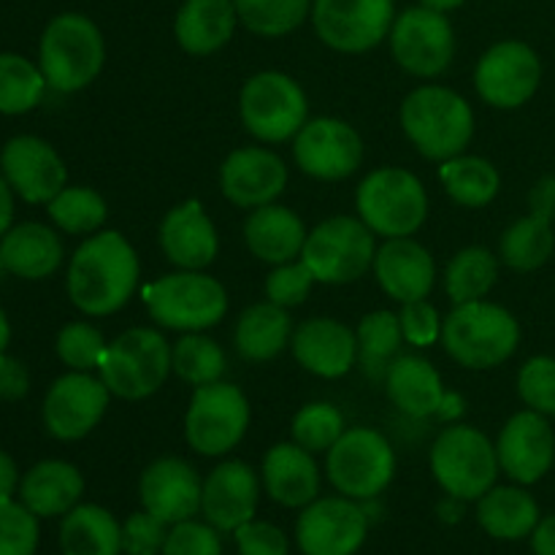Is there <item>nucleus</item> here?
<instances>
[{"label": "nucleus", "instance_id": "37998d69", "mask_svg": "<svg viewBox=\"0 0 555 555\" xmlns=\"http://www.w3.org/2000/svg\"><path fill=\"white\" fill-rule=\"evenodd\" d=\"M41 68L22 54H0V114H25L41 103L47 90Z\"/></svg>", "mask_w": 555, "mask_h": 555}, {"label": "nucleus", "instance_id": "72a5a7b5", "mask_svg": "<svg viewBox=\"0 0 555 555\" xmlns=\"http://www.w3.org/2000/svg\"><path fill=\"white\" fill-rule=\"evenodd\" d=\"M477 524L493 540H526L540 524V504L526 486H493L477 499Z\"/></svg>", "mask_w": 555, "mask_h": 555}, {"label": "nucleus", "instance_id": "e2e57ef3", "mask_svg": "<svg viewBox=\"0 0 555 555\" xmlns=\"http://www.w3.org/2000/svg\"><path fill=\"white\" fill-rule=\"evenodd\" d=\"M9 339H11V325H9V318H5V312L0 309V352H5Z\"/></svg>", "mask_w": 555, "mask_h": 555}, {"label": "nucleus", "instance_id": "09e8293b", "mask_svg": "<svg viewBox=\"0 0 555 555\" xmlns=\"http://www.w3.org/2000/svg\"><path fill=\"white\" fill-rule=\"evenodd\" d=\"M38 518L11 499L0 502V555H36Z\"/></svg>", "mask_w": 555, "mask_h": 555}, {"label": "nucleus", "instance_id": "58836bf2", "mask_svg": "<svg viewBox=\"0 0 555 555\" xmlns=\"http://www.w3.org/2000/svg\"><path fill=\"white\" fill-rule=\"evenodd\" d=\"M555 233L553 222L542 220L537 215H526L515 220L499 242V258L507 269L529 274V271L542 269L553 258Z\"/></svg>", "mask_w": 555, "mask_h": 555}, {"label": "nucleus", "instance_id": "2f4dec72", "mask_svg": "<svg viewBox=\"0 0 555 555\" xmlns=\"http://www.w3.org/2000/svg\"><path fill=\"white\" fill-rule=\"evenodd\" d=\"M293 318L285 307L269 298L244 309L233 328L236 352L249 363H269L291 347Z\"/></svg>", "mask_w": 555, "mask_h": 555}, {"label": "nucleus", "instance_id": "f8f14e48", "mask_svg": "<svg viewBox=\"0 0 555 555\" xmlns=\"http://www.w3.org/2000/svg\"><path fill=\"white\" fill-rule=\"evenodd\" d=\"M377 242L361 217L336 215L309 231L301 260L323 285H352L372 271Z\"/></svg>", "mask_w": 555, "mask_h": 555}, {"label": "nucleus", "instance_id": "aec40b11", "mask_svg": "<svg viewBox=\"0 0 555 555\" xmlns=\"http://www.w3.org/2000/svg\"><path fill=\"white\" fill-rule=\"evenodd\" d=\"M287 188V166L269 146H238L222 160L220 190L238 209L276 204Z\"/></svg>", "mask_w": 555, "mask_h": 555}, {"label": "nucleus", "instance_id": "e433bc0d", "mask_svg": "<svg viewBox=\"0 0 555 555\" xmlns=\"http://www.w3.org/2000/svg\"><path fill=\"white\" fill-rule=\"evenodd\" d=\"M442 280L444 293L453 301V307L482 301V298L491 296L499 282V258L488 247L472 244V247L459 249L453 255Z\"/></svg>", "mask_w": 555, "mask_h": 555}, {"label": "nucleus", "instance_id": "ddd939ff", "mask_svg": "<svg viewBox=\"0 0 555 555\" xmlns=\"http://www.w3.org/2000/svg\"><path fill=\"white\" fill-rule=\"evenodd\" d=\"M388 41L399 68L415 79H437L455 57V30L448 14L426 5L401 11Z\"/></svg>", "mask_w": 555, "mask_h": 555}, {"label": "nucleus", "instance_id": "5fc2aeb1", "mask_svg": "<svg viewBox=\"0 0 555 555\" xmlns=\"http://www.w3.org/2000/svg\"><path fill=\"white\" fill-rule=\"evenodd\" d=\"M30 390V374L25 363L0 352V399L16 401Z\"/></svg>", "mask_w": 555, "mask_h": 555}, {"label": "nucleus", "instance_id": "8fccbe9b", "mask_svg": "<svg viewBox=\"0 0 555 555\" xmlns=\"http://www.w3.org/2000/svg\"><path fill=\"white\" fill-rule=\"evenodd\" d=\"M163 555H222L220 531L195 518L173 524L168 529Z\"/></svg>", "mask_w": 555, "mask_h": 555}, {"label": "nucleus", "instance_id": "49530a36", "mask_svg": "<svg viewBox=\"0 0 555 555\" xmlns=\"http://www.w3.org/2000/svg\"><path fill=\"white\" fill-rule=\"evenodd\" d=\"M518 396L526 410H534L545 417L555 415V358L534 356L520 366Z\"/></svg>", "mask_w": 555, "mask_h": 555}, {"label": "nucleus", "instance_id": "3c124183", "mask_svg": "<svg viewBox=\"0 0 555 555\" xmlns=\"http://www.w3.org/2000/svg\"><path fill=\"white\" fill-rule=\"evenodd\" d=\"M401 331H404V341H410L417 350H426L434 347L437 341H442V325L444 318L437 312L431 301L421 298V301L401 304Z\"/></svg>", "mask_w": 555, "mask_h": 555}, {"label": "nucleus", "instance_id": "bb28decb", "mask_svg": "<svg viewBox=\"0 0 555 555\" xmlns=\"http://www.w3.org/2000/svg\"><path fill=\"white\" fill-rule=\"evenodd\" d=\"M260 482L276 504L304 509L320 496V466L314 453L296 442H280L266 450Z\"/></svg>", "mask_w": 555, "mask_h": 555}, {"label": "nucleus", "instance_id": "ea45409f", "mask_svg": "<svg viewBox=\"0 0 555 555\" xmlns=\"http://www.w3.org/2000/svg\"><path fill=\"white\" fill-rule=\"evenodd\" d=\"M171 366L182 383L201 388V385L220 383L228 372V356L206 331L182 334L171 345Z\"/></svg>", "mask_w": 555, "mask_h": 555}, {"label": "nucleus", "instance_id": "4be33fe9", "mask_svg": "<svg viewBox=\"0 0 555 555\" xmlns=\"http://www.w3.org/2000/svg\"><path fill=\"white\" fill-rule=\"evenodd\" d=\"M5 182L27 204H49L68 182L63 157L38 135H14L0 152Z\"/></svg>", "mask_w": 555, "mask_h": 555}, {"label": "nucleus", "instance_id": "c756f323", "mask_svg": "<svg viewBox=\"0 0 555 555\" xmlns=\"http://www.w3.org/2000/svg\"><path fill=\"white\" fill-rule=\"evenodd\" d=\"M236 22L233 0H184L173 20V36L188 54L209 57L231 41Z\"/></svg>", "mask_w": 555, "mask_h": 555}, {"label": "nucleus", "instance_id": "20e7f679", "mask_svg": "<svg viewBox=\"0 0 555 555\" xmlns=\"http://www.w3.org/2000/svg\"><path fill=\"white\" fill-rule=\"evenodd\" d=\"M141 301L157 328L195 334L220 325L228 314V291L206 271L177 269L141 291Z\"/></svg>", "mask_w": 555, "mask_h": 555}, {"label": "nucleus", "instance_id": "412c9836", "mask_svg": "<svg viewBox=\"0 0 555 555\" xmlns=\"http://www.w3.org/2000/svg\"><path fill=\"white\" fill-rule=\"evenodd\" d=\"M201 496H204V480L193 464L177 455H163L141 472V509L160 518L163 524L173 526L195 518L201 513Z\"/></svg>", "mask_w": 555, "mask_h": 555}, {"label": "nucleus", "instance_id": "13d9d810", "mask_svg": "<svg viewBox=\"0 0 555 555\" xmlns=\"http://www.w3.org/2000/svg\"><path fill=\"white\" fill-rule=\"evenodd\" d=\"M16 486H20V472H16L14 459L0 450V502L14 496Z\"/></svg>", "mask_w": 555, "mask_h": 555}, {"label": "nucleus", "instance_id": "0eeeda50", "mask_svg": "<svg viewBox=\"0 0 555 555\" xmlns=\"http://www.w3.org/2000/svg\"><path fill=\"white\" fill-rule=\"evenodd\" d=\"M428 464L439 488L461 502H477L486 496L496 486L502 472L496 444L480 428L464 423H450L448 428H442L431 444Z\"/></svg>", "mask_w": 555, "mask_h": 555}, {"label": "nucleus", "instance_id": "a878e982", "mask_svg": "<svg viewBox=\"0 0 555 555\" xmlns=\"http://www.w3.org/2000/svg\"><path fill=\"white\" fill-rule=\"evenodd\" d=\"M372 271L379 291L399 304L428 298L437 285L434 255L412 236L385 238V244L377 247V255H374Z\"/></svg>", "mask_w": 555, "mask_h": 555}, {"label": "nucleus", "instance_id": "9b49d317", "mask_svg": "<svg viewBox=\"0 0 555 555\" xmlns=\"http://www.w3.org/2000/svg\"><path fill=\"white\" fill-rule=\"evenodd\" d=\"M249 417V401L238 385L225 379L201 385L184 412V442L206 459H222L242 444Z\"/></svg>", "mask_w": 555, "mask_h": 555}, {"label": "nucleus", "instance_id": "864d4df0", "mask_svg": "<svg viewBox=\"0 0 555 555\" xmlns=\"http://www.w3.org/2000/svg\"><path fill=\"white\" fill-rule=\"evenodd\" d=\"M236 547L238 555H287L291 553V542H287L285 531L280 526L269 524V520H247L238 526L236 531Z\"/></svg>", "mask_w": 555, "mask_h": 555}, {"label": "nucleus", "instance_id": "4d7b16f0", "mask_svg": "<svg viewBox=\"0 0 555 555\" xmlns=\"http://www.w3.org/2000/svg\"><path fill=\"white\" fill-rule=\"evenodd\" d=\"M531 551L534 555H555V515L540 518L537 529L531 531Z\"/></svg>", "mask_w": 555, "mask_h": 555}, {"label": "nucleus", "instance_id": "f704fd0d", "mask_svg": "<svg viewBox=\"0 0 555 555\" xmlns=\"http://www.w3.org/2000/svg\"><path fill=\"white\" fill-rule=\"evenodd\" d=\"M63 555H119L122 524L101 504H76L60 526Z\"/></svg>", "mask_w": 555, "mask_h": 555}, {"label": "nucleus", "instance_id": "473e14b6", "mask_svg": "<svg viewBox=\"0 0 555 555\" xmlns=\"http://www.w3.org/2000/svg\"><path fill=\"white\" fill-rule=\"evenodd\" d=\"M5 271L22 280H47L63 266V242L41 222H22L9 228L0 242Z\"/></svg>", "mask_w": 555, "mask_h": 555}, {"label": "nucleus", "instance_id": "79ce46f5", "mask_svg": "<svg viewBox=\"0 0 555 555\" xmlns=\"http://www.w3.org/2000/svg\"><path fill=\"white\" fill-rule=\"evenodd\" d=\"M314 0H233L238 22L260 38H282L312 16Z\"/></svg>", "mask_w": 555, "mask_h": 555}, {"label": "nucleus", "instance_id": "7ed1b4c3", "mask_svg": "<svg viewBox=\"0 0 555 555\" xmlns=\"http://www.w3.org/2000/svg\"><path fill=\"white\" fill-rule=\"evenodd\" d=\"M520 345V323L509 309L488 301L459 304L442 325V347L459 366L488 372L515 356Z\"/></svg>", "mask_w": 555, "mask_h": 555}, {"label": "nucleus", "instance_id": "052dcab7", "mask_svg": "<svg viewBox=\"0 0 555 555\" xmlns=\"http://www.w3.org/2000/svg\"><path fill=\"white\" fill-rule=\"evenodd\" d=\"M461 415H464V399H461L459 393H444L442 404H439V412H437L439 421L455 423Z\"/></svg>", "mask_w": 555, "mask_h": 555}, {"label": "nucleus", "instance_id": "0e129e2a", "mask_svg": "<svg viewBox=\"0 0 555 555\" xmlns=\"http://www.w3.org/2000/svg\"><path fill=\"white\" fill-rule=\"evenodd\" d=\"M5 271V263H3V253H0V274H3Z\"/></svg>", "mask_w": 555, "mask_h": 555}, {"label": "nucleus", "instance_id": "7c9ffc66", "mask_svg": "<svg viewBox=\"0 0 555 555\" xmlns=\"http://www.w3.org/2000/svg\"><path fill=\"white\" fill-rule=\"evenodd\" d=\"M85 493V477L68 461H41L20 482V499L36 518L68 515Z\"/></svg>", "mask_w": 555, "mask_h": 555}, {"label": "nucleus", "instance_id": "5701e85b", "mask_svg": "<svg viewBox=\"0 0 555 555\" xmlns=\"http://www.w3.org/2000/svg\"><path fill=\"white\" fill-rule=\"evenodd\" d=\"M260 477L244 461H222L204 480L201 513L217 531H236L258 515Z\"/></svg>", "mask_w": 555, "mask_h": 555}, {"label": "nucleus", "instance_id": "423d86ee", "mask_svg": "<svg viewBox=\"0 0 555 555\" xmlns=\"http://www.w3.org/2000/svg\"><path fill=\"white\" fill-rule=\"evenodd\" d=\"M356 211L374 236L404 238L426 225L428 193L406 168H374L358 184Z\"/></svg>", "mask_w": 555, "mask_h": 555}, {"label": "nucleus", "instance_id": "4c0bfd02", "mask_svg": "<svg viewBox=\"0 0 555 555\" xmlns=\"http://www.w3.org/2000/svg\"><path fill=\"white\" fill-rule=\"evenodd\" d=\"M358 339V366L372 379H385L390 363L399 358L404 345V331L396 312L377 309V312L363 314L356 328Z\"/></svg>", "mask_w": 555, "mask_h": 555}, {"label": "nucleus", "instance_id": "393cba45", "mask_svg": "<svg viewBox=\"0 0 555 555\" xmlns=\"http://www.w3.org/2000/svg\"><path fill=\"white\" fill-rule=\"evenodd\" d=\"M293 358L320 379H341L358 366L356 331L336 318H309L293 331Z\"/></svg>", "mask_w": 555, "mask_h": 555}, {"label": "nucleus", "instance_id": "680f3d73", "mask_svg": "<svg viewBox=\"0 0 555 555\" xmlns=\"http://www.w3.org/2000/svg\"><path fill=\"white\" fill-rule=\"evenodd\" d=\"M464 3L466 0H421V5H426V9H434V11H442V14L461 9Z\"/></svg>", "mask_w": 555, "mask_h": 555}, {"label": "nucleus", "instance_id": "6e6d98bb", "mask_svg": "<svg viewBox=\"0 0 555 555\" xmlns=\"http://www.w3.org/2000/svg\"><path fill=\"white\" fill-rule=\"evenodd\" d=\"M529 211L542 220H555V173L537 179L529 193Z\"/></svg>", "mask_w": 555, "mask_h": 555}, {"label": "nucleus", "instance_id": "c9c22d12", "mask_svg": "<svg viewBox=\"0 0 555 555\" xmlns=\"http://www.w3.org/2000/svg\"><path fill=\"white\" fill-rule=\"evenodd\" d=\"M439 182L444 193L466 209H482L491 204L502 190V173L488 157L455 155L439 163Z\"/></svg>", "mask_w": 555, "mask_h": 555}, {"label": "nucleus", "instance_id": "c85d7f7f", "mask_svg": "<svg viewBox=\"0 0 555 555\" xmlns=\"http://www.w3.org/2000/svg\"><path fill=\"white\" fill-rule=\"evenodd\" d=\"M385 390L396 410L415 421L437 417L439 404L448 393L437 366L428 358L412 356V352L399 356L390 363L388 374H385Z\"/></svg>", "mask_w": 555, "mask_h": 555}, {"label": "nucleus", "instance_id": "1a4fd4ad", "mask_svg": "<svg viewBox=\"0 0 555 555\" xmlns=\"http://www.w3.org/2000/svg\"><path fill=\"white\" fill-rule=\"evenodd\" d=\"M238 117L244 130L260 144H285L309 122L307 92L282 70H260L244 81Z\"/></svg>", "mask_w": 555, "mask_h": 555}, {"label": "nucleus", "instance_id": "de8ad7c7", "mask_svg": "<svg viewBox=\"0 0 555 555\" xmlns=\"http://www.w3.org/2000/svg\"><path fill=\"white\" fill-rule=\"evenodd\" d=\"M314 285H318V280H314L312 269L298 258L291 260V263L274 266L269 271V276H266V298L285 309L301 307Z\"/></svg>", "mask_w": 555, "mask_h": 555}, {"label": "nucleus", "instance_id": "4468645a", "mask_svg": "<svg viewBox=\"0 0 555 555\" xmlns=\"http://www.w3.org/2000/svg\"><path fill=\"white\" fill-rule=\"evenodd\" d=\"M542 81V60L529 43L499 41L482 52L475 65V90L482 103L502 112L526 106Z\"/></svg>", "mask_w": 555, "mask_h": 555}, {"label": "nucleus", "instance_id": "f03ea898", "mask_svg": "<svg viewBox=\"0 0 555 555\" xmlns=\"http://www.w3.org/2000/svg\"><path fill=\"white\" fill-rule=\"evenodd\" d=\"M401 130L426 160L444 163L464 155L475 139V108L444 85H421L401 101Z\"/></svg>", "mask_w": 555, "mask_h": 555}, {"label": "nucleus", "instance_id": "a211bd4d", "mask_svg": "<svg viewBox=\"0 0 555 555\" xmlns=\"http://www.w3.org/2000/svg\"><path fill=\"white\" fill-rule=\"evenodd\" d=\"M112 390L90 372H70L54 379L43 399V426L60 442H79L106 417Z\"/></svg>", "mask_w": 555, "mask_h": 555}, {"label": "nucleus", "instance_id": "6e6552de", "mask_svg": "<svg viewBox=\"0 0 555 555\" xmlns=\"http://www.w3.org/2000/svg\"><path fill=\"white\" fill-rule=\"evenodd\" d=\"M171 345L157 328L135 325L108 341L98 377L112 396L125 401H144L155 396L171 377Z\"/></svg>", "mask_w": 555, "mask_h": 555}, {"label": "nucleus", "instance_id": "6ab92c4d", "mask_svg": "<svg viewBox=\"0 0 555 555\" xmlns=\"http://www.w3.org/2000/svg\"><path fill=\"white\" fill-rule=\"evenodd\" d=\"M499 469L515 486H534L555 461V434L545 415L520 410L502 426L496 439Z\"/></svg>", "mask_w": 555, "mask_h": 555}, {"label": "nucleus", "instance_id": "a18cd8bd", "mask_svg": "<svg viewBox=\"0 0 555 555\" xmlns=\"http://www.w3.org/2000/svg\"><path fill=\"white\" fill-rule=\"evenodd\" d=\"M54 347H57V358L70 372H92V369L101 366L108 345L95 325L76 320V323L63 325Z\"/></svg>", "mask_w": 555, "mask_h": 555}, {"label": "nucleus", "instance_id": "c03bdc74", "mask_svg": "<svg viewBox=\"0 0 555 555\" xmlns=\"http://www.w3.org/2000/svg\"><path fill=\"white\" fill-rule=\"evenodd\" d=\"M347 431L345 412L331 401H309L293 415L291 437L309 453H328Z\"/></svg>", "mask_w": 555, "mask_h": 555}, {"label": "nucleus", "instance_id": "9d476101", "mask_svg": "<svg viewBox=\"0 0 555 555\" xmlns=\"http://www.w3.org/2000/svg\"><path fill=\"white\" fill-rule=\"evenodd\" d=\"M325 475L341 496L372 502L388 491L396 477L393 444L377 428H347L325 453Z\"/></svg>", "mask_w": 555, "mask_h": 555}, {"label": "nucleus", "instance_id": "f3484780", "mask_svg": "<svg viewBox=\"0 0 555 555\" xmlns=\"http://www.w3.org/2000/svg\"><path fill=\"white\" fill-rule=\"evenodd\" d=\"M369 537V515L356 499L323 496L301 509L296 542L304 555H356Z\"/></svg>", "mask_w": 555, "mask_h": 555}, {"label": "nucleus", "instance_id": "cd10ccee", "mask_svg": "<svg viewBox=\"0 0 555 555\" xmlns=\"http://www.w3.org/2000/svg\"><path fill=\"white\" fill-rule=\"evenodd\" d=\"M307 236L309 231L301 217L282 204L258 206L244 220V244L255 258L269 266L301 258Z\"/></svg>", "mask_w": 555, "mask_h": 555}, {"label": "nucleus", "instance_id": "39448f33", "mask_svg": "<svg viewBox=\"0 0 555 555\" xmlns=\"http://www.w3.org/2000/svg\"><path fill=\"white\" fill-rule=\"evenodd\" d=\"M106 41L90 16L60 14L47 25L38 47V68L52 90L79 92L101 76Z\"/></svg>", "mask_w": 555, "mask_h": 555}, {"label": "nucleus", "instance_id": "f257e3e1", "mask_svg": "<svg viewBox=\"0 0 555 555\" xmlns=\"http://www.w3.org/2000/svg\"><path fill=\"white\" fill-rule=\"evenodd\" d=\"M141 263L119 231H98L79 244L68 263V298L87 318L119 312L139 287Z\"/></svg>", "mask_w": 555, "mask_h": 555}, {"label": "nucleus", "instance_id": "dca6fc26", "mask_svg": "<svg viewBox=\"0 0 555 555\" xmlns=\"http://www.w3.org/2000/svg\"><path fill=\"white\" fill-rule=\"evenodd\" d=\"M366 146L361 133L339 117L309 119L293 139V160L318 182H341L361 168Z\"/></svg>", "mask_w": 555, "mask_h": 555}, {"label": "nucleus", "instance_id": "b1692460", "mask_svg": "<svg viewBox=\"0 0 555 555\" xmlns=\"http://www.w3.org/2000/svg\"><path fill=\"white\" fill-rule=\"evenodd\" d=\"M157 242L168 263L188 271H206L220 253L217 228L198 198H188L166 211Z\"/></svg>", "mask_w": 555, "mask_h": 555}, {"label": "nucleus", "instance_id": "a19ab883", "mask_svg": "<svg viewBox=\"0 0 555 555\" xmlns=\"http://www.w3.org/2000/svg\"><path fill=\"white\" fill-rule=\"evenodd\" d=\"M49 217L54 225L70 236H92L103 231L108 217V204L98 190L92 188H68L65 184L57 195L47 204Z\"/></svg>", "mask_w": 555, "mask_h": 555}, {"label": "nucleus", "instance_id": "bf43d9fd", "mask_svg": "<svg viewBox=\"0 0 555 555\" xmlns=\"http://www.w3.org/2000/svg\"><path fill=\"white\" fill-rule=\"evenodd\" d=\"M14 190H11V184L5 182V177L0 173V238L9 233L11 228V217H14Z\"/></svg>", "mask_w": 555, "mask_h": 555}, {"label": "nucleus", "instance_id": "603ef678", "mask_svg": "<svg viewBox=\"0 0 555 555\" xmlns=\"http://www.w3.org/2000/svg\"><path fill=\"white\" fill-rule=\"evenodd\" d=\"M171 526L150 515L146 509L133 513L122 524V553L128 555H163V545Z\"/></svg>", "mask_w": 555, "mask_h": 555}, {"label": "nucleus", "instance_id": "2eb2a0df", "mask_svg": "<svg viewBox=\"0 0 555 555\" xmlns=\"http://www.w3.org/2000/svg\"><path fill=\"white\" fill-rule=\"evenodd\" d=\"M393 0H314L312 25L320 41L341 54H363L390 36Z\"/></svg>", "mask_w": 555, "mask_h": 555}]
</instances>
